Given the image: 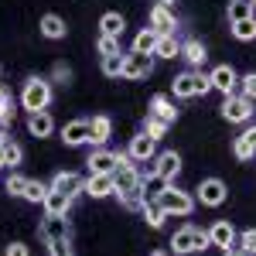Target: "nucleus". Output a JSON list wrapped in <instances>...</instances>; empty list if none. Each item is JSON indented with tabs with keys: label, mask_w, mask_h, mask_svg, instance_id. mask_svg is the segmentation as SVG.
I'll list each match as a JSON object with an SVG mask.
<instances>
[{
	"label": "nucleus",
	"mask_w": 256,
	"mask_h": 256,
	"mask_svg": "<svg viewBox=\"0 0 256 256\" xmlns=\"http://www.w3.org/2000/svg\"><path fill=\"white\" fill-rule=\"evenodd\" d=\"M20 102H24V110L28 113H38V110H48V102H52V86L48 79H28L24 82V92H20Z\"/></svg>",
	"instance_id": "obj_1"
},
{
	"label": "nucleus",
	"mask_w": 256,
	"mask_h": 256,
	"mask_svg": "<svg viewBox=\"0 0 256 256\" xmlns=\"http://www.w3.org/2000/svg\"><path fill=\"white\" fill-rule=\"evenodd\" d=\"M158 202L164 205L168 216H192V208H195V198L188 192H181V188H174V181L164 192H158Z\"/></svg>",
	"instance_id": "obj_2"
},
{
	"label": "nucleus",
	"mask_w": 256,
	"mask_h": 256,
	"mask_svg": "<svg viewBox=\"0 0 256 256\" xmlns=\"http://www.w3.org/2000/svg\"><path fill=\"white\" fill-rule=\"evenodd\" d=\"M222 116L229 120V123H246V120L253 116V99L242 96V92H239V96L229 92L226 102H222Z\"/></svg>",
	"instance_id": "obj_3"
},
{
	"label": "nucleus",
	"mask_w": 256,
	"mask_h": 256,
	"mask_svg": "<svg viewBox=\"0 0 256 256\" xmlns=\"http://www.w3.org/2000/svg\"><path fill=\"white\" fill-rule=\"evenodd\" d=\"M150 72H154V58H150V55L130 52L126 62H123V79H147Z\"/></svg>",
	"instance_id": "obj_4"
},
{
	"label": "nucleus",
	"mask_w": 256,
	"mask_h": 256,
	"mask_svg": "<svg viewBox=\"0 0 256 256\" xmlns=\"http://www.w3.org/2000/svg\"><path fill=\"white\" fill-rule=\"evenodd\" d=\"M226 195H229V192H226V184H222L218 178H205V181L198 184V202L208 205V208H218V205L226 202Z\"/></svg>",
	"instance_id": "obj_5"
},
{
	"label": "nucleus",
	"mask_w": 256,
	"mask_h": 256,
	"mask_svg": "<svg viewBox=\"0 0 256 256\" xmlns=\"http://www.w3.org/2000/svg\"><path fill=\"white\" fill-rule=\"evenodd\" d=\"M38 236L44 239V242L68 239V218H65V216H44V222L38 226Z\"/></svg>",
	"instance_id": "obj_6"
},
{
	"label": "nucleus",
	"mask_w": 256,
	"mask_h": 256,
	"mask_svg": "<svg viewBox=\"0 0 256 256\" xmlns=\"http://www.w3.org/2000/svg\"><path fill=\"white\" fill-rule=\"evenodd\" d=\"M195 236H198V229H195V226H184V229H178L174 236H171V253H174V256L198 253V242H195Z\"/></svg>",
	"instance_id": "obj_7"
},
{
	"label": "nucleus",
	"mask_w": 256,
	"mask_h": 256,
	"mask_svg": "<svg viewBox=\"0 0 256 256\" xmlns=\"http://www.w3.org/2000/svg\"><path fill=\"white\" fill-rule=\"evenodd\" d=\"M208 79H212V89L226 92V96H229V92L239 86V76H236V68H232V65H216Z\"/></svg>",
	"instance_id": "obj_8"
},
{
	"label": "nucleus",
	"mask_w": 256,
	"mask_h": 256,
	"mask_svg": "<svg viewBox=\"0 0 256 256\" xmlns=\"http://www.w3.org/2000/svg\"><path fill=\"white\" fill-rule=\"evenodd\" d=\"M89 198H106L116 195V184H113V174H89L86 178V188H82Z\"/></svg>",
	"instance_id": "obj_9"
},
{
	"label": "nucleus",
	"mask_w": 256,
	"mask_h": 256,
	"mask_svg": "<svg viewBox=\"0 0 256 256\" xmlns=\"http://www.w3.org/2000/svg\"><path fill=\"white\" fill-rule=\"evenodd\" d=\"M113 184H116V195H123V192H134V188H140L144 181H140V174H137V164L116 168V171H113Z\"/></svg>",
	"instance_id": "obj_10"
},
{
	"label": "nucleus",
	"mask_w": 256,
	"mask_h": 256,
	"mask_svg": "<svg viewBox=\"0 0 256 256\" xmlns=\"http://www.w3.org/2000/svg\"><path fill=\"white\" fill-rule=\"evenodd\" d=\"M86 164H89V174H113L116 171V154L113 150H92Z\"/></svg>",
	"instance_id": "obj_11"
},
{
	"label": "nucleus",
	"mask_w": 256,
	"mask_h": 256,
	"mask_svg": "<svg viewBox=\"0 0 256 256\" xmlns=\"http://www.w3.org/2000/svg\"><path fill=\"white\" fill-rule=\"evenodd\" d=\"M150 28H154L158 34H174V10H171L168 4H158V7L150 10Z\"/></svg>",
	"instance_id": "obj_12"
},
{
	"label": "nucleus",
	"mask_w": 256,
	"mask_h": 256,
	"mask_svg": "<svg viewBox=\"0 0 256 256\" xmlns=\"http://www.w3.org/2000/svg\"><path fill=\"white\" fill-rule=\"evenodd\" d=\"M52 188H55V192H62V195H72V198H76L82 188H86V178H79L76 171H62V174H55Z\"/></svg>",
	"instance_id": "obj_13"
},
{
	"label": "nucleus",
	"mask_w": 256,
	"mask_h": 256,
	"mask_svg": "<svg viewBox=\"0 0 256 256\" xmlns=\"http://www.w3.org/2000/svg\"><path fill=\"white\" fill-rule=\"evenodd\" d=\"M208 239H212V246L232 250V246H236V239H239V232L232 229V222H216V226L208 229Z\"/></svg>",
	"instance_id": "obj_14"
},
{
	"label": "nucleus",
	"mask_w": 256,
	"mask_h": 256,
	"mask_svg": "<svg viewBox=\"0 0 256 256\" xmlns=\"http://www.w3.org/2000/svg\"><path fill=\"white\" fill-rule=\"evenodd\" d=\"M62 140H65L68 147L89 144V120H72V123H65V130H62Z\"/></svg>",
	"instance_id": "obj_15"
},
{
	"label": "nucleus",
	"mask_w": 256,
	"mask_h": 256,
	"mask_svg": "<svg viewBox=\"0 0 256 256\" xmlns=\"http://www.w3.org/2000/svg\"><path fill=\"white\" fill-rule=\"evenodd\" d=\"M178 171H181V158H178L174 150H164V154H158V174H160V181H174L178 178Z\"/></svg>",
	"instance_id": "obj_16"
},
{
	"label": "nucleus",
	"mask_w": 256,
	"mask_h": 256,
	"mask_svg": "<svg viewBox=\"0 0 256 256\" xmlns=\"http://www.w3.org/2000/svg\"><path fill=\"white\" fill-rule=\"evenodd\" d=\"M44 205V216H68V208H72V195H62V192H48V198L41 202Z\"/></svg>",
	"instance_id": "obj_17"
},
{
	"label": "nucleus",
	"mask_w": 256,
	"mask_h": 256,
	"mask_svg": "<svg viewBox=\"0 0 256 256\" xmlns=\"http://www.w3.org/2000/svg\"><path fill=\"white\" fill-rule=\"evenodd\" d=\"M154 150H158V140L147 137V134H140V137L130 140V158H134V160H150V158H154Z\"/></svg>",
	"instance_id": "obj_18"
},
{
	"label": "nucleus",
	"mask_w": 256,
	"mask_h": 256,
	"mask_svg": "<svg viewBox=\"0 0 256 256\" xmlns=\"http://www.w3.org/2000/svg\"><path fill=\"white\" fill-rule=\"evenodd\" d=\"M150 116H158V120H164L168 126L178 120V110H174V102H171V96H154L150 99Z\"/></svg>",
	"instance_id": "obj_19"
},
{
	"label": "nucleus",
	"mask_w": 256,
	"mask_h": 256,
	"mask_svg": "<svg viewBox=\"0 0 256 256\" xmlns=\"http://www.w3.org/2000/svg\"><path fill=\"white\" fill-rule=\"evenodd\" d=\"M28 130H31L34 137H52L55 123H52V116H48V110H38V113H28Z\"/></svg>",
	"instance_id": "obj_20"
},
{
	"label": "nucleus",
	"mask_w": 256,
	"mask_h": 256,
	"mask_svg": "<svg viewBox=\"0 0 256 256\" xmlns=\"http://www.w3.org/2000/svg\"><path fill=\"white\" fill-rule=\"evenodd\" d=\"M232 154H236L239 160L256 158V130H246V134H239L236 144H232Z\"/></svg>",
	"instance_id": "obj_21"
},
{
	"label": "nucleus",
	"mask_w": 256,
	"mask_h": 256,
	"mask_svg": "<svg viewBox=\"0 0 256 256\" xmlns=\"http://www.w3.org/2000/svg\"><path fill=\"white\" fill-rule=\"evenodd\" d=\"M195 79H198V72H181V76L171 82L174 99H192V96H195Z\"/></svg>",
	"instance_id": "obj_22"
},
{
	"label": "nucleus",
	"mask_w": 256,
	"mask_h": 256,
	"mask_svg": "<svg viewBox=\"0 0 256 256\" xmlns=\"http://www.w3.org/2000/svg\"><path fill=\"white\" fill-rule=\"evenodd\" d=\"M140 212H144V218H147V226H150V229H160V226H164V218H168V212H164V205H160L158 198H147Z\"/></svg>",
	"instance_id": "obj_23"
},
{
	"label": "nucleus",
	"mask_w": 256,
	"mask_h": 256,
	"mask_svg": "<svg viewBox=\"0 0 256 256\" xmlns=\"http://www.w3.org/2000/svg\"><path fill=\"white\" fill-rule=\"evenodd\" d=\"M110 134H113V123H110V116L89 120V144H106V140H110Z\"/></svg>",
	"instance_id": "obj_24"
},
{
	"label": "nucleus",
	"mask_w": 256,
	"mask_h": 256,
	"mask_svg": "<svg viewBox=\"0 0 256 256\" xmlns=\"http://www.w3.org/2000/svg\"><path fill=\"white\" fill-rule=\"evenodd\" d=\"M158 41H160V34L154 31V28H144L137 38H134V52H140V55H154Z\"/></svg>",
	"instance_id": "obj_25"
},
{
	"label": "nucleus",
	"mask_w": 256,
	"mask_h": 256,
	"mask_svg": "<svg viewBox=\"0 0 256 256\" xmlns=\"http://www.w3.org/2000/svg\"><path fill=\"white\" fill-rule=\"evenodd\" d=\"M181 55H184V58H188V65H205V58H208V55H205V44H202V41L198 38H188L184 41V44H181Z\"/></svg>",
	"instance_id": "obj_26"
},
{
	"label": "nucleus",
	"mask_w": 256,
	"mask_h": 256,
	"mask_svg": "<svg viewBox=\"0 0 256 256\" xmlns=\"http://www.w3.org/2000/svg\"><path fill=\"white\" fill-rule=\"evenodd\" d=\"M154 55H158V58H178V55H181V41H178L174 34H160Z\"/></svg>",
	"instance_id": "obj_27"
},
{
	"label": "nucleus",
	"mask_w": 256,
	"mask_h": 256,
	"mask_svg": "<svg viewBox=\"0 0 256 256\" xmlns=\"http://www.w3.org/2000/svg\"><path fill=\"white\" fill-rule=\"evenodd\" d=\"M41 34L44 38H65V20L58 14H44L41 18Z\"/></svg>",
	"instance_id": "obj_28"
},
{
	"label": "nucleus",
	"mask_w": 256,
	"mask_h": 256,
	"mask_svg": "<svg viewBox=\"0 0 256 256\" xmlns=\"http://www.w3.org/2000/svg\"><path fill=\"white\" fill-rule=\"evenodd\" d=\"M123 28H126L123 14H102V20H99V31H102V34H113V38L123 34Z\"/></svg>",
	"instance_id": "obj_29"
},
{
	"label": "nucleus",
	"mask_w": 256,
	"mask_h": 256,
	"mask_svg": "<svg viewBox=\"0 0 256 256\" xmlns=\"http://www.w3.org/2000/svg\"><path fill=\"white\" fill-rule=\"evenodd\" d=\"M123 62H126L123 52H116V55H102V72H106L110 79H116V76H123Z\"/></svg>",
	"instance_id": "obj_30"
},
{
	"label": "nucleus",
	"mask_w": 256,
	"mask_h": 256,
	"mask_svg": "<svg viewBox=\"0 0 256 256\" xmlns=\"http://www.w3.org/2000/svg\"><path fill=\"white\" fill-rule=\"evenodd\" d=\"M250 14H253V4H250V0H229V24L246 20Z\"/></svg>",
	"instance_id": "obj_31"
},
{
	"label": "nucleus",
	"mask_w": 256,
	"mask_h": 256,
	"mask_svg": "<svg viewBox=\"0 0 256 256\" xmlns=\"http://www.w3.org/2000/svg\"><path fill=\"white\" fill-rule=\"evenodd\" d=\"M232 38H239V41H253V38H256V18L236 20V24H232Z\"/></svg>",
	"instance_id": "obj_32"
},
{
	"label": "nucleus",
	"mask_w": 256,
	"mask_h": 256,
	"mask_svg": "<svg viewBox=\"0 0 256 256\" xmlns=\"http://www.w3.org/2000/svg\"><path fill=\"white\" fill-rule=\"evenodd\" d=\"M0 147H4V160H7V168H18L20 160H24V150H20V144H14V140H4Z\"/></svg>",
	"instance_id": "obj_33"
},
{
	"label": "nucleus",
	"mask_w": 256,
	"mask_h": 256,
	"mask_svg": "<svg viewBox=\"0 0 256 256\" xmlns=\"http://www.w3.org/2000/svg\"><path fill=\"white\" fill-rule=\"evenodd\" d=\"M120 202H123L126 208H144V202H147V188L140 184V188H134V192H123Z\"/></svg>",
	"instance_id": "obj_34"
},
{
	"label": "nucleus",
	"mask_w": 256,
	"mask_h": 256,
	"mask_svg": "<svg viewBox=\"0 0 256 256\" xmlns=\"http://www.w3.org/2000/svg\"><path fill=\"white\" fill-rule=\"evenodd\" d=\"M52 192V184H41V181H28V188H24V198L28 202H44Z\"/></svg>",
	"instance_id": "obj_35"
},
{
	"label": "nucleus",
	"mask_w": 256,
	"mask_h": 256,
	"mask_svg": "<svg viewBox=\"0 0 256 256\" xmlns=\"http://www.w3.org/2000/svg\"><path fill=\"white\" fill-rule=\"evenodd\" d=\"M236 246L242 250L246 256H256V229H246V232H239Z\"/></svg>",
	"instance_id": "obj_36"
},
{
	"label": "nucleus",
	"mask_w": 256,
	"mask_h": 256,
	"mask_svg": "<svg viewBox=\"0 0 256 256\" xmlns=\"http://www.w3.org/2000/svg\"><path fill=\"white\" fill-rule=\"evenodd\" d=\"M144 134H147V137H154V140H160L164 134H168V123H164V120H158V116H147V123H144Z\"/></svg>",
	"instance_id": "obj_37"
},
{
	"label": "nucleus",
	"mask_w": 256,
	"mask_h": 256,
	"mask_svg": "<svg viewBox=\"0 0 256 256\" xmlns=\"http://www.w3.org/2000/svg\"><path fill=\"white\" fill-rule=\"evenodd\" d=\"M137 174H140V181H150V178H160V174H158V158H150V160H140Z\"/></svg>",
	"instance_id": "obj_38"
},
{
	"label": "nucleus",
	"mask_w": 256,
	"mask_h": 256,
	"mask_svg": "<svg viewBox=\"0 0 256 256\" xmlns=\"http://www.w3.org/2000/svg\"><path fill=\"white\" fill-rule=\"evenodd\" d=\"M28 181H31V178L10 174V178H7V192H10V195H20V198H24V188H28Z\"/></svg>",
	"instance_id": "obj_39"
},
{
	"label": "nucleus",
	"mask_w": 256,
	"mask_h": 256,
	"mask_svg": "<svg viewBox=\"0 0 256 256\" xmlns=\"http://www.w3.org/2000/svg\"><path fill=\"white\" fill-rule=\"evenodd\" d=\"M116 52H120V38H113V34L99 38V55H116Z\"/></svg>",
	"instance_id": "obj_40"
},
{
	"label": "nucleus",
	"mask_w": 256,
	"mask_h": 256,
	"mask_svg": "<svg viewBox=\"0 0 256 256\" xmlns=\"http://www.w3.org/2000/svg\"><path fill=\"white\" fill-rule=\"evenodd\" d=\"M239 86H242V96L256 99V72H250V76H242V79H239Z\"/></svg>",
	"instance_id": "obj_41"
},
{
	"label": "nucleus",
	"mask_w": 256,
	"mask_h": 256,
	"mask_svg": "<svg viewBox=\"0 0 256 256\" xmlns=\"http://www.w3.org/2000/svg\"><path fill=\"white\" fill-rule=\"evenodd\" d=\"M48 250H52V256H72L68 239H55V242H48Z\"/></svg>",
	"instance_id": "obj_42"
},
{
	"label": "nucleus",
	"mask_w": 256,
	"mask_h": 256,
	"mask_svg": "<svg viewBox=\"0 0 256 256\" xmlns=\"http://www.w3.org/2000/svg\"><path fill=\"white\" fill-rule=\"evenodd\" d=\"M10 120H14V106L7 96H0V123H10Z\"/></svg>",
	"instance_id": "obj_43"
},
{
	"label": "nucleus",
	"mask_w": 256,
	"mask_h": 256,
	"mask_svg": "<svg viewBox=\"0 0 256 256\" xmlns=\"http://www.w3.org/2000/svg\"><path fill=\"white\" fill-rule=\"evenodd\" d=\"M208 89H212V79H208V76H198L195 79V96H205Z\"/></svg>",
	"instance_id": "obj_44"
},
{
	"label": "nucleus",
	"mask_w": 256,
	"mask_h": 256,
	"mask_svg": "<svg viewBox=\"0 0 256 256\" xmlns=\"http://www.w3.org/2000/svg\"><path fill=\"white\" fill-rule=\"evenodd\" d=\"M7 256H31V250H28L24 242H10V246H7Z\"/></svg>",
	"instance_id": "obj_45"
},
{
	"label": "nucleus",
	"mask_w": 256,
	"mask_h": 256,
	"mask_svg": "<svg viewBox=\"0 0 256 256\" xmlns=\"http://www.w3.org/2000/svg\"><path fill=\"white\" fill-rule=\"evenodd\" d=\"M222 256H246V253H242V250H226Z\"/></svg>",
	"instance_id": "obj_46"
},
{
	"label": "nucleus",
	"mask_w": 256,
	"mask_h": 256,
	"mask_svg": "<svg viewBox=\"0 0 256 256\" xmlns=\"http://www.w3.org/2000/svg\"><path fill=\"white\" fill-rule=\"evenodd\" d=\"M0 144H4V140H0ZM4 164H7V160H4V147H0V168H4Z\"/></svg>",
	"instance_id": "obj_47"
},
{
	"label": "nucleus",
	"mask_w": 256,
	"mask_h": 256,
	"mask_svg": "<svg viewBox=\"0 0 256 256\" xmlns=\"http://www.w3.org/2000/svg\"><path fill=\"white\" fill-rule=\"evenodd\" d=\"M250 4H253V14H250V18H256V0H250Z\"/></svg>",
	"instance_id": "obj_48"
},
{
	"label": "nucleus",
	"mask_w": 256,
	"mask_h": 256,
	"mask_svg": "<svg viewBox=\"0 0 256 256\" xmlns=\"http://www.w3.org/2000/svg\"><path fill=\"white\" fill-rule=\"evenodd\" d=\"M158 4H171V0H158Z\"/></svg>",
	"instance_id": "obj_49"
},
{
	"label": "nucleus",
	"mask_w": 256,
	"mask_h": 256,
	"mask_svg": "<svg viewBox=\"0 0 256 256\" xmlns=\"http://www.w3.org/2000/svg\"><path fill=\"white\" fill-rule=\"evenodd\" d=\"M154 256H168V253H154Z\"/></svg>",
	"instance_id": "obj_50"
},
{
	"label": "nucleus",
	"mask_w": 256,
	"mask_h": 256,
	"mask_svg": "<svg viewBox=\"0 0 256 256\" xmlns=\"http://www.w3.org/2000/svg\"><path fill=\"white\" fill-rule=\"evenodd\" d=\"M0 96H4V89H0Z\"/></svg>",
	"instance_id": "obj_51"
}]
</instances>
